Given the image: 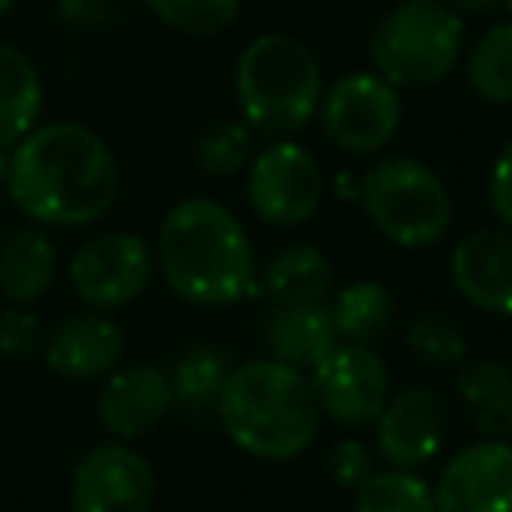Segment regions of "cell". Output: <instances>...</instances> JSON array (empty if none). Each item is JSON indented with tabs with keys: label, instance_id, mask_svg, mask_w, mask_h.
<instances>
[{
	"label": "cell",
	"instance_id": "obj_17",
	"mask_svg": "<svg viewBox=\"0 0 512 512\" xmlns=\"http://www.w3.org/2000/svg\"><path fill=\"white\" fill-rule=\"evenodd\" d=\"M262 342L272 359L297 370H314L342 338L335 331L328 304L276 307L262 324Z\"/></svg>",
	"mask_w": 512,
	"mask_h": 512
},
{
	"label": "cell",
	"instance_id": "obj_29",
	"mask_svg": "<svg viewBox=\"0 0 512 512\" xmlns=\"http://www.w3.org/2000/svg\"><path fill=\"white\" fill-rule=\"evenodd\" d=\"M42 342V324L32 314V307L11 304L0 310V356L4 359H25L39 349Z\"/></svg>",
	"mask_w": 512,
	"mask_h": 512
},
{
	"label": "cell",
	"instance_id": "obj_6",
	"mask_svg": "<svg viewBox=\"0 0 512 512\" xmlns=\"http://www.w3.org/2000/svg\"><path fill=\"white\" fill-rule=\"evenodd\" d=\"M359 203L373 230L398 248H432L453 223L446 182L418 157H384L359 178Z\"/></svg>",
	"mask_w": 512,
	"mask_h": 512
},
{
	"label": "cell",
	"instance_id": "obj_19",
	"mask_svg": "<svg viewBox=\"0 0 512 512\" xmlns=\"http://www.w3.org/2000/svg\"><path fill=\"white\" fill-rule=\"evenodd\" d=\"M56 272H60V255L42 230L25 227L7 237L0 248V293L7 304L32 307L53 290Z\"/></svg>",
	"mask_w": 512,
	"mask_h": 512
},
{
	"label": "cell",
	"instance_id": "obj_27",
	"mask_svg": "<svg viewBox=\"0 0 512 512\" xmlns=\"http://www.w3.org/2000/svg\"><path fill=\"white\" fill-rule=\"evenodd\" d=\"M168 28L182 35H209L227 32L241 14V0H143Z\"/></svg>",
	"mask_w": 512,
	"mask_h": 512
},
{
	"label": "cell",
	"instance_id": "obj_28",
	"mask_svg": "<svg viewBox=\"0 0 512 512\" xmlns=\"http://www.w3.org/2000/svg\"><path fill=\"white\" fill-rule=\"evenodd\" d=\"M408 349L429 366H457L467 352V338L450 314L425 310L408 324Z\"/></svg>",
	"mask_w": 512,
	"mask_h": 512
},
{
	"label": "cell",
	"instance_id": "obj_14",
	"mask_svg": "<svg viewBox=\"0 0 512 512\" xmlns=\"http://www.w3.org/2000/svg\"><path fill=\"white\" fill-rule=\"evenodd\" d=\"M450 283L471 307L512 317V230L481 227L450 251Z\"/></svg>",
	"mask_w": 512,
	"mask_h": 512
},
{
	"label": "cell",
	"instance_id": "obj_35",
	"mask_svg": "<svg viewBox=\"0 0 512 512\" xmlns=\"http://www.w3.org/2000/svg\"><path fill=\"white\" fill-rule=\"evenodd\" d=\"M14 4H18V0H0V18H4V14L11 11Z\"/></svg>",
	"mask_w": 512,
	"mask_h": 512
},
{
	"label": "cell",
	"instance_id": "obj_32",
	"mask_svg": "<svg viewBox=\"0 0 512 512\" xmlns=\"http://www.w3.org/2000/svg\"><path fill=\"white\" fill-rule=\"evenodd\" d=\"M56 14L74 32H102L112 21L115 4L112 0H56Z\"/></svg>",
	"mask_w": 512,
	"mask_h": 512
},
{
	"label": "cell",
	"instance_id": "obj_31",
	"mask_svg": "<svg viewBox=\"0 0 512 512\" xmlns=\"http://www.w3.org/2000/svg\"><path fill=\"white\" fill-rule=\"evenodd\" d=\"M488 206L495 220L512 230V140L495 154L492 171H488Z\"/></svg>",
	"mask_w": 512,
	"mask_h": 512
},
{
	"label": "cell",
	"instance_id": "obj_15",
	"mask_svg": "<svg viewBox=\"0 0 512 512\" xmlns=\"http://www.w3.org/2000/svg\"><path fill=\"white\" fill-rule=\"evenodd\" d=\"M175 405L168 370L154 363H133L112 370L98 394V422L115 439H140Z\"/></svg>",
	"mask_w": 512,
	"mask_h": 512
},
{
	"label": "cell",
	"instance_id": "obj_11",
	"mask_svg": "<svg viewBox=\"0 0 512 512\" xmlns=\"http://www.w3.org/2000/svg\"><path fill=\"white\" fill-rule=\"evenodd\" d=\"M157 495L154 467L126 439L98 443L77 460L70 512H150Z\"/></svg>",
	"mask_w": 512,
	"mask_h": 512
},
{
	"label": "cell",
	"instance_id": "obj_26",
	"mask_svg": "<svg viewBox=\"0 0 512 512\" xmlns=\"http://www.w3.org/2000/svg\"><path fill=\"white\" fill-rule=\"evenodd\" d=\"M255 157V136L248 122L223 119L213 122L196 140V164L209 178H234Z\"/></svg>",
	"mask_w": 512,
	"mask_h": 512
},
{
	"label": "cell",
	"instance_id": "obj_36",
	"mask_svg": "<svg viewBox=\"0 0 512 512\" xmlns=\"http://www.w3.org/2000/svg\"><path fill=\"white\" fill-rule=\"evenodd\" d=\"M502 7H506V14H509V21H512V0H502Z\"/></svg>",
	"mask_w": 512,
	"mask_h": 512
},
{
	"label": "cell",
	"instance_id": "obj_4",
	"mask_svg": "<svg viewBox=\"0 0 512 512\" xmlns=\"http://www.w3.org/2000/svg\"><path fill=\"white\" fill-rule=\"evenodd\" d=\"M234 95L251 133H262L269 140L297 136L317 119L321 108V63L297 35L265 32L237 56Z\"/></svg>",
	"mask_w": 512,
	"mask_h": 512
},
{
	"label": "cell",
	"instance_id": "obj_16",
	"mask_svg": "<svg viewBox=\"0 0 512 512\" xmlns=\"http://www.w3.org/2000/svg\"><path fill=\"white\" fill-rule=\"evenodd\" d=\"M122 352H126V335L102 310L63 317L42 342L46 366L67 380L108 377L119 366Z\"/></svg>",
	"mask_w": 512,
	"mask_h": 512
},
{
	"label": "cell",
	"instance_id": "obj_1",
	"mask_svg": "<svg viewBox=\"0 0 512 512\" xmlns=\"http://www.w3.org/2000/svg\"><path fill=\"white\" fill-rule=\"evenodd\" d=\"M4 189L39 227H91L115 206L119 161L95 129L70 119L46 122L7 150Z\"/></svg>",
	"mask_w": 512,
	"mask_h": 512
},
{
	"label": "cell",
	"instance_id": "obj_9",
	"mask_svg": "<svg viewBox=\"0 0 512 512\" xmlns=\"http://www.w3.org/2000/svg\"><path fill=\"white\" fill-rule=\"evenodd\" d=\"M154 248L140 234L108 230L77 248L67 265L70 290L91 310H115L143 297L154 279Z\"/></svg>",
	"mask_w": 512,
	"mask_h": 512
},
{
	"label": "cell",
	"instance_id": "obj_22",
	"mask_svg": "<svg viewBox=\"0 0 512 512\" xmlns=\"http://www.w3.org/2000/svg\"><path fill=\"white\" fill-rule=\"evenodd\" d=\"M328 310H331V321H335L338 338L363 342V345L387 335L394 324V314H398L391 290L384 283H373V279H356L345 290H338Z\"/></svg>",
	"mask_w": 512,
	"mask_h": 512
},
{
	"label": "cell",
	"instance_id": "obj_34",
	"mask_svg": "<svg viewBox=\"0 0 512 512\" xmlns=\"http://www.w3.org/2000/svg\"><path fill=\"white\" fill-rule=\"evenodd\" d=\"M7 175V150H0V182H4Z\"/></svg>",
	"mask_w": 512,
	"mask_h": 512
},
{
	"label": "cell",
	"instance_id": "obj_23",
	"mask_svg": "<svg viewBox=\"0 0 512 512\" xmlns=\"http://www.w3.org/2000/svg\"><path fill=\"white\" fill-rule=\"evenodd\" d=\"M467 84L492 105H512V21L485 28L464 60Z\"/></svg>",
	"mask_w": 512,
	"mask_h": 512
},
{
	"label": "cell",
	"instance_id": "obj_5",
	"mask_svg": "<svg viewBox=\"0 0 512 512\" xmlns=\"http://www.w3.org/2000/svg\"><path fill=\"white\" fill-rule=\"evenodd\" d=\"M464 14L446 0H405L377 21L370 63L394 88H432L464 56Z\"/></svg>",
	"mask_w": 512,
	"mask_h": 512
},
{
	"label": "cell",
	"instance_id": "obj_18",
	"mask_svg": "<svg viewBox=\"0 0 512 512\" xmlns=\"http://www.w3.org/2000/svg\"><path fill=\"white\" fill-rule=\"evenodd\" d=\"M331 262L314 244H290L276 251L262 276H255V290L272 307L324 304L331 297Z\"/></svg>",
	"mask_w": 512,
	"mask_h": 512
},
{
	"label": "cell",
	"instance_id": "obj_25",
	"mask_svg": "<svg viewBox=\"0 0 512 512\" xmlns=\"http://www.w3.org/2000/svg\"><path fill=\"white\" fill-rule=\"evenodd\" d=\"M352 512H436V499L418 474L391 467V471H373L366 485L356 488Z\"/></svg>",
	"mask_w": 512,
	"mask_h": 512
},
{
	"label": "cell",
	"instance_id": "obj_2",
	"mask_svg": "<svg viewBox=\"0 0 512 512\" xmlns=\"http://www.w3.org/2000/svg\"><path fill=\"white\" fill-rule=\"evenodd\" d=\"M154 265L178 300L209 310L241 304L258 276L244 223L206 196L168 209L157 230Z\"/></svg>",
	"mask_w": 512,
	"mask_h": 512
},
{
	"label": "cell",
	"instance_id": "obj_33",
	"mask_svg": "<svg viewBox=\"0 0 512 512\" xmlns=\"http://www.w3.org/2000/svg\"><path fill=\"white\" fill-rule=\"evenodd\" d=\"M446 4L460 14H488L495 7H502V0H446Z\"/></svg>",
	"mask_w": 512,
	"mask_h": 512
},
{
	"label": "cell",
	"instance_id": "obj_12",
	"mask_svg": "<svg viewBox=\"0 0 512 512\" xmlns=\"http://www.w3.org/2000/svg\"><path fill=\"white\" fill-rule=\"evenodd\" d=\"M373 425L380 457L401 471H418L439 457L450 436V405L436 387L415 384L387 398Z\"/></svg>",
	"mask_w": 512,
	"mask_h": 512
},
{
	"label": "cell",
	"instance_id": "obj_24",
	"mask_svg": "<svg viewBox=\"0 0 512 512\" xmlns=\"http://www.w3.org/2000/svg\"><path fill=\"white\" fill-rule=\"evenodd\" d=\"M230 373V363L216 345H196L175 363L171 377V394L185 408H213L220 398V387Z\"/></svg>",
	"mask_w": 512,
	"mask_h": 512
},
{
	"label": "cell",
	"instance_id": "obj_20",
	"mask_svg": "<svg viewBox=\"0 0 512 512\" xmlns=\"http://www.w3.org/2000/svg\"><path fill=\"white\" fill-rule=\"evenodd\" d=\"M467 418L485 439L512 436V370L499 359H471L457 377Z\"/></svg>",
	"mask_w": 512,
	"mask_h": 512
},
{
	"label": "cell",
	"instance_id": "obj_13",
	"mask_svg": "<svg viewBox=\"0 0 512 512\" xmlns=\"http://www.w3.org/2000/svg\"><path fill=\"white\" fill-rule=\"evenodd\" d=\"M436 512H512V443L481 439L443 467L436 488Z\"/></svg>",
	"mask_w": 512,
	"mask_h": 512
},
{
	"label": "cell",
	"instance_id": "obj_7",
	"mask_svg": "<svg viewBox=\"0 0 512 512\" xmlns=\"http://www.w3.org/2000/svg\"><path fill=\"white\" fill-rule=\"evenodd\" d=\"M317 119L342 154H380L401 129V91L377 70H352L324 88Z\"/></svg>",
	"mask_w": 512,
	"mask_h": 512
},
{
	"label": "cell",
	"instance_id": "obj_10",
	"mask_svg": "<svg viewBox=\"0 0 512 512\" xmlns=\"http://www.w3.org/2000/svg\"><path fill=\"white\" fill-rule=\"evenodd\" d=\"M307 380L321 415H328L338 425H349V429L370 425L391 394L387 363L363 342H338L310 370Z\"/></svg>",
	"mask_w": 512,
	"mask_h": 512
},
{
	"label": "cell",
	"instance_id": "obj_30",
	"mask_svg": "<svg viewBox=\"0 0 512 512\" xmlns=\"http://www.w3.org/2000/svg\"><path fill=\"white\" fill-rule=\"evenodd\" d=\"M377 471L373 467V453L366 450L359 439H338L328 453V474L338 488L345 492H356V488L366 485V478Z\"/></svg>",
	"mask_w": 512,
	"mask_h": 512
},
{
	"label": "cell",
	"instance_id": "obj_21",
	"mask_svg": "<svg viewBox=\"0 0 512 512\" xmlns=\"http://www.w3.org/2000/svg\"><path fill=\"white\" fill-rule=\"evenodd\" d=\"M42 81L21 49L0 42V150H11L39 126Z\"/></svg>",
	"mask_w": 512,
	"mask_h": 512
},
{
	"label": "cell",
	"instance_id": "obj_8",
	"mask_svg": "<svg viewBox=\"0 0 512 512\" xmlns=\"http://www.w3.org/2000/svg\"><path fill=\"white\" fill-rule=\"evenodd\" d=\"M248 206L269 227H300L324 199V171L293 136L265 143L248 168Z\"/></svg>",
	"mask_w": 512,
	"mask_h": 512
},
{
	"label": "cell",
	"instance_id": "obj_3",
	"mask_svg": "<svg viewBox=\"0 0 512 512\" xmlns=\"http://www.w3.org/2000/svg\"><path fill=\"white\" fill-rule=\"evenodd\" d=\"M213 408L237 450L272 464L307 453L321 429L307 373L272 356L234 366Z\"/></svg>",
	"mask_w": 512,
	"mask_h": 512
}]
</instances>
